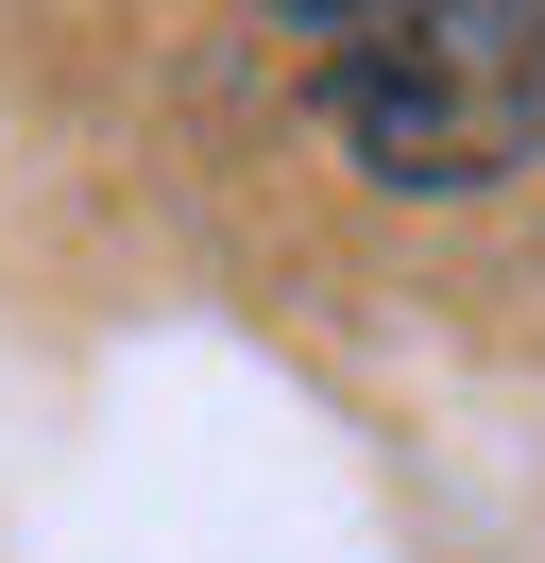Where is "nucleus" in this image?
<instances>
[{"mask_svg": "<svg viewBox=\"0 0 545 563\" xmlns=\"http://www.w3.org/2000/svg\"><path fill=\"white\" fill-rule=\"evenodd\" d=\"M272 18H307V35H358V18H392V0H272Z\"/></svg>", "mask_w": 545, "mask_h": 563, "instance_id": "nucleus-2", "label": "nucleus"}, {"mask_svg": "<svg viewBox=\"0 0 545 563\" xmlns=\"http://www.w3.org/2000/svg\"><path fill=\"white\" fill-rule=\"evenodd\" d=\"M324 120L375 188H494L545 154V0H392L324 35Z\"/></svg>", "mask_w": 545, "mask_h": 563, "instance_id": "nucleus-1", "label": "nucleus"}]
</instances>
